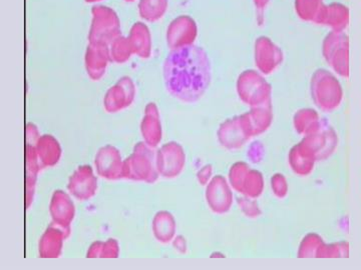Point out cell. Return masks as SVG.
<instances>
[{
    "label": "cell",
    "instance_id": "277c9868",
    "mask_svg": "<svg viewBox=\"0 0 361 270\" xmlns=\"http://www.w3.org/2000/svg\"><path fill=\"white\" fill-rule=\"evenodd\" d=\"M236 88L241 102L248 107H261L272 102L271 84L256 70H245L239 75Z\"/></svg>",
    "mask_w": 361,
    "mask_h": 270
},
{
    "label": "cell",
    "instance_id": "7bdbcfd3",
    "mask_svg": "<svg viewBox=\"0 0 361 270\" xmlns=\"http://www.w3.org/2000/svg\"><path fill=\"white\" fill-rule=\"evenodd\" d=\"M254 1L255 6H256L257 11H259L260 15H262L265 7L269 4L270 0H253Z\"/></svg>",
    "mask_w": 361,
    "mask_h": 270
},
{
    "label": "cell",
    "instance_id": "2e32d148",
    "mask_svg": "<svg viewBox=\"0 0 361 270\" xmlns=\"http://www.w3.org/2000/svg\"><path fill=\"white\" fill-rule=\"evenodd\" d=\"M49 213L53 222L70 231V224L76 216V206L67 192L60 189L53 192L49 204Z\"/></svg>",
    "mask_w": 361,
    "mask_h": 270
},
{
    "label": "cell",
    "instance_id": "603a6c76",
    "mask_svg": "<svg viewBox=\"0 0 361 270\" xmlns=\"http://www.w3.org/2000/svg\"><path fill=\"white\" fill-rule=\"evenodd\" d=\"M349 20V11L348 7L341 4H332L323 6L322 11L315 23L321 25H327L334 32H343L348 27Z\"/></svg>",
    "mask_w": 361,
    "mask_h": 270
},
{
    "label": "cell",
    "instance_id": "1f68e13d",
    "mask_svg": "<svg viewBox=\"0 0 361 270\" xmlns=\"http://www.w3.org/2000/svg\"><path fill=\"white\" fill-rule=\"evenodd\" d=\"M323 243L324 241L320 234H313V232L307 234L300 243L297 257L299 258L316 257L317 251Z\"/></svg>",
    "mask_w": 361,
    "mask_h": 270
},
{
    "label": "cell",
    "instance_id": "74e56055",
    "mask_svg": "<svg viewBox=\"0 0 361 270\" xmlns=\"http://www.w3.org/2000/svg\"><path fill=\"white\" fill-rule=\"evenodd\" d=\"M264 156L263 145L260 142H254L251 145L250 149H248V157L251 159V161L257 163V162L261 161Z\"/></svg>",
    "mask_w": 361,
    "mask_h": 270
},
{
    "label": "cell",
    "instance_id": "6da1fadb",
    "mask_svg": "<svg viewBox=\"0 0 361 270\" xmlns=\"http://www.w3.org/2000/svg\"><path fill=\"white\" fill-rule=\"evenodd\" d=\"M211 61L200 46L173 49L164 62L166 88L173 97L183 102L194 103L205 95L212 79Z\"/></svg>",
    "mask_w": 361,
    "mask_h": 270
},
{
    "label": "cell",
    "instance_id": "f546056e",
    "mask_svg": "<svg viewBox=\"0 0 361 270\" xmlns=\"http://www.w3.org/2000/svg\"><path fill=\"white\" fill-rule=\"evenodd\" d=\"M110 53H111V60L114 62L125 63L132 58L133 48L129 37L119 35L110 46Z\"/></svg>",
    "mask_w": 361,
    "mask_h": 270
},
{
    "label": "cell",
    "instance_id": "9a60e30c",
    "mask_svg": "<svg viewBox=\"0 0 361 270\" xmlns=\"http://www.w3.org/2000/svg\"><path fill=\"white\" fill-rule=\"evenodd\" d=\"M217 137L220 144L229 150L241 149L250 140L240 115L223 122L218 129Z\"/></svg>",
    "mask_w": 361,
    "mask_h": 270
},
{
    "label": "cell",
    "instance_id": "ac0fdd59",
    "mask_svg": "<svg viewBox=\"0 0 361 270\" xmlns=\"http://www.w3.org/2000/svg\"><path fill=\"white\" fill-rule=\"evenodd\" d=\"M70 231L51 222L42 234L39 243V257L58 258L63 251V241L70 236Z\"/></svg>",
    "mask_w": 361,
    "mask_h": 270
},
{
    "label": "cell",
    "instance_id": "d6986e66",
    "mask_svg": "<svg viewBox=\"0 0 361 270\" xmlns=\"http://www.w3.org/2000/svg\"><path fill=\"white\" fill-rule=\"evenodd\" d=\"M240 116L250 138L262 135L268 130L273 121L272 102L261 107H251L250 112L241 114Z\"/></svg>",
    "mask_w": 361,
    "mask_h": 270
},
{
    "label": "cell",
    "instance_id": "d590c367",
    "mask_svg": "<svg viewBox=\"0 0 361 270\" xmlns=\"http://www.w3.org/2000/svg\"><path fill=\"white\" fill-rule=\"evenodd\" d=\"M271 189L275 196L278 198H284L288 194V182L287 180L282 173H275L271 177L270 180Z\"/></svg>",
    "mask_w": 361,
    "mask_h": 270
},
{
    "label": "cell",
    "instance_id": "5b68a950",
    "mask_svg": "<svg viewBox=\"0 0 361 270\" xmlns=\"http://www.w3.org/2000/svg\"><path fill=\"white\" fill-rule=\"evenodd\" d=\"M93 20L88 41L90 43L111 46L112 41L119 36L122 32L121 21L114 9L105 6H95L91 8Z\"/></svg>",
    "mask_w": 361,
    "mask_h": 270
},
{
    "label": "cell",
    "instance_id": "4dcf8cb0",
    "mask_svg": "<svg viewBox=\"0 0 361 270\" xmlns=\"http://www.w3.org/2000/svg\"><path fill=\"white\" fill-rule=\"evenodd\" d=\"M323 0H295V11L302 20L315 23L322 11Z\"/></svg>",
    "mask_w": 361,
    "mask_h": 270
},
{
    "label": "cell",
    "instance_id": "e575fe53",
    "mask_svg": "<svg viewBox=\"0 0 361 270\" xmlns=\"http://www.w3.org/2000/svg\"><path fill=\"white\" fill-rule=\"evenodd\" d=\"M237 203H238L240 210L243 211L244 215L247 216V217L256 218L262 215L259 204H258L256 201H254V198L244 196L238 197Z\"/></svg>",
    "mask_w": 361,
    "mask_h": 270
},
{
    "label": "cell",
    "instance_id": "8992f818",
    "mask_svg": "<svg viewBox=\"0 0 361 270\" xmlns=\"http://www.w3.org/2000/svg\"><path fill=\"white\" fill-rule=\"evenodd\" d=\"M322 54L328 65L341 76H349V39L343 32H332L322 44Z\"/></svg>",
    "mask_w": 361,
    "mask_h": 270
},
{
    "label": "cell",
    "instance_id": "7a4b0ae2",
    "mask_svg": "<svg viewBox=\"0 0 361 270\" xmlns=\"http://www.w3.org/2000/svg\"><path fill=\"white\" fill-rule=\"evenodd\" d=\"M124 178L155 183L158 180V166H157V151L145 142L137 143L133 147V154L124 161Z\"/></svg>",
    "mask_w": 361,
    "mask_h": 270
},
{
    "label": "cell",
    "instance_id": "44dd1931",
    "mask_svg": "<svg viewBox=\"0 0 361 270\" xmlns=\"http://www.w3.org/2000/svg\"><path fill=\"white\" fill-rule=\"evenodd\" d=\"M35 150L41 169L56 166L63 154L60 142L55 136L51 135H41L35 145Z\"/></svg>",
    "mask_w": 361,
    "mask_h": 270
},
{
    "label": "cell",
    "instance_id": "e0dca14e",
    "mask_svg": "<svg viewBox=\"0 0 361 270\" xmlns=\"http://www.w3.org/2000/svg\"><path fill=\"white\" fill-rule=\"evenodd\" d=\"M111 60L109 46L90 43L84 55L86 72L93 81H98L104 76L107 65Z\"/></svg>",
    "mask_w": 361,
    "mask_h": 270
},
{
    "label": "cell",
    "instance_id": "4fadbf2b",
    "mask_svg": "<svg viewBox=\"0 0 361 270\" xmlns=\"http://www.w3.org/2000/svg\"><path fill=\"white\" fill-rule=\"evenodd\" d=\"M98 175L109 180L124 178V161L121 152L112 145L100 147L95 158Z\"/></svg>",
    "mask_w": 361,
    "mask_h": 270
},
{
    "label": "cell",
    "instance_id": "8fae6325",
    "mask_svg": "<svg viewBox=\"0 0 361 270\" xmlns=\"http://www.w3.org/2000/svg\"><path fill=\"white\" fill-rule=\"evenodd\" d=\"M198 35L196 21L188 15H180L170 23L167 29V44L171 50L192 46Z\"/></svg>",
    "mask_w": 361,
    "mask_h": 270
},
{
    "label": "cell",
    "instance_id": "30bf717a",
    "mask_svg": "<svg viewBox=\"0 0 361 270\" xmlns=\"http://www.w3.org/2000/svg\"><path fill=\"white\" fill-rule=\"evenodd\" d=\"M255 65L262 74L268 75L282 63L283 51L269 37L260 36L255 41Z\"/></svg>",
    "mask_w": 361,
    "mask_h": 270
},
{
    "label": "cell",
    "instance_id": "f6af8a7d",
    "mask_svg": "<svg viewBox=\"0 0 361 270\" xmlns=\"http://www.w3.org/2000/svg\"><path fill=\"white\" fill-rule=\"evenodd\" d=\"M125 1H126V2H133V1H135V0H125Z\"/></svg>",
    "mask_w": 361,
    "mask_h": 270
},
{
    "label": "cell",
    "instance_id": "f35d334b",
    "mask_svg": "<svg viewBox=\"0 0 361 270\" xmlns=\"http://www.w3.org/2000/svg\"><path fill=\"white\" fill-rule=\"evenodd\" d=\"M41 135H39V129H37V126L34 123H27V138H25V142L27 144L30 145V147H35L37 145V142H39V137Z\"/></svg>",
    "mask_w": 361,
    "mask_h": 270
},
{
    "label": "cell",
    "instance_id": "d6a6232c",
    "mask_svg": "<svg viewBox=\"0 0 361 270\" xmlns=\"http://www.w3.org/2000/svg\"><path fill=\"white\" fill-rule=\"evenodd\" d=\"M251 169L249 164L244 161L234 163L229 170V183L232 189L241 194L242 185L248 171Z\"/></svg>",
    "mask_w": 361,
    "mask_h": 270
},
{
    "label": "cell",
    "instance_id": "f1b7e54d",
    "mask_svg": "<svg viewBox=\"0 0 361 270\" xmlns=\"http://www.w3.org/2000/svg\"><path fill=\"white\" fill-rule=\"evenodd\" d=\"M264 190V177L260 171L251 168L244 180L242 185L243 196L256 199Z\"/></svg>",
    "mask_w": 361,
    "mask_h": 270
},
{
    "label": "cell",
    "instance_id": "ab89813d",
    "mask_svg": "<svg viewBox=\"0 0 361 270\" xmlns=\"http://www.w3.org/2000/svg\"><path fill=\"white\" fill-rule=\"evenodd\" d=\"M212 175L213 166H211V164H206V166H204L203 168L197 173V180H198L201 185L205 187V185H207L208 183L210 182Z\"/></svg>",
    "mask_w": 361,
    "mask_h": 270
},
{
    "label": "cell",
    "instance_id": "60d3db41",
    "mask_svg": "<svg viewBox=\"0 0 361 270\" xmlns=\"http://www.w3.org/2000/svg\"><path fill=\"white\" fill-rule=\"evenodd\" d=\"M103 246H104V243H103V241H95V243H91L90 248H88V252H86V257H100V253H102Z\"/></svg>",
    "mask_w": 361,
    "mask_h": 270
},
{
    "label": "cell",
    "instance_id": "4316f807",
    "mask_svg": "<svg viewBox=\"0 0 361 270\" xmlns=\"http://www.w3.org/2000/svg\"><path fill=\"white\" fill-rule=\"evenodd\" d=\"M323 119L313 108H302L293 117V126L300 135H309L320 129Z\"/></svg>",
    "mask_w": 361,
    "mask_h": 270
},
{
    "label": "cell",
    "instance_id": "d4e9b609",
    "mask_svg": "<svg viewBox=\"0 0 361 270\" xmlns=\"http://www.w3.org/2000/svg\"><path fill=\"white\" fill-rule=\"evenodd\" d=\"M133 53L143 60H147L152 53V35L145 23L136 22L129 35Z\"/></svg>",
    "mask_w": 361,
    "mask_h": 270
},
{
    "label": "cell",
    "instance_id": "3957f363",
    "mask_svg": "<svg viewBox=\"0 0 361 270\" xmlns=\"http://www.w3.org/2000/svg\"><path fill=\"white\" fill-rule=\"evenodd\" d=\"M314 104L324 112H332L341 105L343 90L339 79L327 69L316 70L310 81Z\"/></svg>",
    "mask_w": 361,
    "mask_h": 270
},
{
    "label": "cell",
    "instance_id": "9c48e42d",
    "mask_svg": "<svg viewBox=\"0 0 361 270\" xmlns=\"http://www.w3.org/2000/svg\"><path fill=\"white\" fill-rule=\"evenodd\" d=\"M206 201L209 208L217 215L228 212L233 204L231 185L222 175L214 176L206 187Z\"/></svg>",
    "mask_w": 361,
    "mask_h": 270
},
{
    "label": "cell",
    "instance_id": "8d00e7d4",
    "mask_svg": "<svg viewBox=\"0 0 361 270\" xmlns=\"http://www.w3.org/2000/svg\"><path fill=\"white\" fill-rule=\"evenodd\" d=\"M119 255V245L118 241L114 238L107 239L103 246L100 257L102 258H117Z\"/></svg>",
    "mask_w": 361,
    "mask_h": 270
},
{
    "label": "cell",
    "instance_id": "52a82bcc",
    "mask_svg": "<svg viewBox=\"0 0 361 270\" xmlns=\"http://www.w3.org/2000/svg\"><path fill=\"white\" fill-rule=\"evenodd\" d=\"M186 164V154L180 143L170 142L157 151L159 173L165 178H175L180 175Z\"/></svg>",
    "mask_w": 361,
    "mask_h": 270
},
{
    "label": "cell",
    "instance_id": "7402d4cb",
    "mask_svg": "<svg viewBox=\"0 0 361 270\" xmlns=\"http://www.w3.org/2000/svg\"><path fill=\"white\" fill-rule=\"evenodd\" d=\"M288 161L295 175L307 176L313 173L315 162L317 161L313 152L300 142L290 149Z\"/></svg>",
    "mask_w": 361,
    "mask_h": 270
},
{
    "label": "cell",
    "instance_id": "83f0119b",
    "mask_svg": "<svg viewBox=\"0 0 361 270\" xmlns=\"http://www.w3.org/2000/svg\"><path fill=\"white\" fill-rule=\"evenodd\" d=\"M168 6L169 0H140V18L149 22L160 20L165 15Z\"/></svg>",
    "mask_w": 361,
    "mask_h": 270
},
{
    "label": "cell",
    "instance_id": "ba28073f",
    "mask_svg": "<svg viewBox=\"0 0 361 270\" xmlns=\"http://www.w3.org/2000/svg\"><path fill=\"white\" fill-rule=\"evenodd\" d=\"M301 142L313 152L316 161H321L334 154L339 143V137L334 129L323 119L320 129L311 135L304 136Z\"/></svg>",
    "mask_w": 361,
    "mask_h": 270
},
{
    "label": "cell",
    "instance_id": "ee69618b",
    "mask_svg": "<svg viewBox=\"0 0 361 270\" xmlns=\"http://www.w3.org/2000/svg\"><path fill=\"white\" fill-rule=\"evenodd\" d=\"M86 1L88 2V4H93V2L100 1V0H86Z\"/></svg>",
    "mask_w": 361,
    "mask_h": 270
},
{
    "label": "cell",
    "instance_id": "ffe728a7",
    "mask_svg": "<svg viewBox=\"0 0 361 270\" xmlns=\"http://www.w3.org/2000/svg\"><path fill=\"white\" fill-rule=\"evenodd\" d=\"M140 133L144 142L150 147H157L160 144L163 128H162L160 112L156 103H147L145 115L140 122Z\"/></svg>",
    "mask_w": 361,
    "mask_h": 270
},
{
    "label": "cell",
    "instance_id": "7c38bea8",
    "mask_svg": "<svg viewBox=\"0 0 361 270\" xmlns=\"http://www.w3.org/2000/svg\"><path fill=\"white\" fill-rule=\"evenodd\" d=\"M136 96V86L133 79L123 76L105 93V109L109 114H116L119 110L131 107Z\"/></svg>",
    "mask_w": 361,
    "mask_h": 270
},
{
    "label": "cell",
    "instance_id": "b9f144b4",
    "mask_svg": "<svg viewBox=\"0 0 361 270\" xmlns=\"http://www.w3.org/2000/svg\"><path fill=\"white\" fill-rule=\"evenodd\" d=\"M173 245H174L175 250L179 251L180 253L184 255L187 252V241L184 236H178L175 237L174 241H173Z\"/></svg>",
    "mask_w": 361,
    "mask_h": 270
},
{
    "label": "cell",
    "instance_id": "484cf974",
    "mask_svg": "<svg viewBox=\"0 0 361 270\" xmlns=\"http://www.w3.org/2000/svg\"><path fill=\"white\" fill-rule=\"evenodd\" d=\"M25 159H27V208L34 203L35 187H37V175L41 168L39 166L35 147L25 145Z\"/></svg>",
    "mask_w": 361,
    "mask_h": 270
},
{
    "label": "cell",
    "instance_id": "5bb4252c",
    "mask_svg": "<svg viewBox=\"0 0 361 270\" xmlns=\"http://www.w3.org/2000/svg\"><path fill=\"white\" fill-rule=\"evenodd\" d=\"M67 189L79 201H88L95 196L98 190V178L88 164L81 166L70 175Z\"/></svg>",
    "mask_w": 361,
    "mask_h": 270
},
{
    "label": "cell",
    "instance_id": "836d02e7",
    "mask_svg": "<svg viewBox=\"0 0 361 270\" xmlns=\"http://www.w3.org/2000/svg\"><path fill=\"white\" fill-rule=\"evenodd\" d=\"M349 244L346 241L327 244L323 243L317 251V258L348 257Z\"/></svg>",
    "mask_w": 361,
    "mask_h": 270
},
{
    "label": "cell",
    "instance_id": "cb8c5ba5",
    "mask_svg": "<svg viewBox=\"0 0 361 270\" xmlns=\"http://www.w3.org/2000/svg\"><path fill=\"white\" fill-rule=\"evenodd\" d=\"M152 229L155 238L161 243H169L174 239L177 223L174 215L167 210H161L154 216Z\"/></svg>",
    "mask_w": 361,
    "mask_h": 270
}]
</instances>
